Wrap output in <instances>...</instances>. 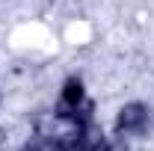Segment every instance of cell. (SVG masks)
Returning a JSON list of instances; mask_svg holds the SVG:
<instances>
[{
	"label": "cell",
	"mask_w": 154,
	"mask_h": 151,
	"mask_svg": "<svg viewBox=\"0 0 154 151\" xmlns=\"http://www.w3.org/2000/svg\"><path fill=\"white\" fill-rule=\"evenodd\" d=\"M148 119H151V110H148L142 101H131V104H125V107L119 110V116H116V133H119V136L145 133Z\"/></svg>",
	"instance_id": "6da1fadb"
},
{
	"label": "cell",
	"mask_w": 154,
	"mask_h": 151,
	"mask_svg": "<svg viewBox=\"0 0 154 151\" xmlns=\"http://www.w3.org/2000/svg\"><path fill=\"white\" fill-rule=\"evenodd\" d=\"M51 145H54L51 139H45V136H38V133H36V136H33L21 151H51Z\"/></svg>",
	"instance_id": "7a4b0ae2"
},
{
	"label": "cell",
	"mask_w": 154,
	"mask_h": 151,
	"mask_svg": "<svg viewBox=\"0 0 154 151\" xmlns=\"http://www.w3.org/2000/svg\"><path fill=\"white\" fill-rule=\"evenodd\" d=\"M51 151H71V148H68V145H62L59 139H54V145H51Z\"/></svg>",
	"instance_id": "3957f363"
},
{
	"label": "cell",
	"mask_w": 154,
	"mask_h": 151,
	"mask_svg": "<svg viewBox=\"0 0 154 151\" xmlns=\"http://www.w3.org/2000/svg\"><path fill=\"white\" fill-rule=\"evenodd\" d=\"M0 145H3V131H0Z\"/></svg>",
	"instance_id": "277c9868"
}]
</instances>
